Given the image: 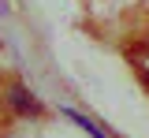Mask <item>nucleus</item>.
<instances>
[{
	"label": "nucleus",
	"mask_w": 149,
	"mask_h": 138,
	"mask_svg": "<svg viewBox=\"0 0 149 138\" xmlns=\"http://www.w3.org/2000/svg\"><path fill=\"white\" fill-rule=\"evenodd\" d=\"M67 116H71L74 123H78V127H86V131H90L93 138H104V135H101V127H97V123H90V119H86V116H78V112H67Z\"/></svg>",
	"instance_id": "2"
},
{
	"label": "nucleus",
	"mask_w": 149,
	"mask_h": 138,
	"mask_svg": "<svg viewBox=\"0 0 149 138\" xmlns=\"http://www.w3.org/2000/svg\"><path fill=\"white\" fill-rule=\"evenodd\" d=\"M8 105L15 108L19 116H37V112H41V101H37L34 90L22 86V82H11V86H8Z\"/></svg>",
	"instance_id": "1"
}]
</instances>
